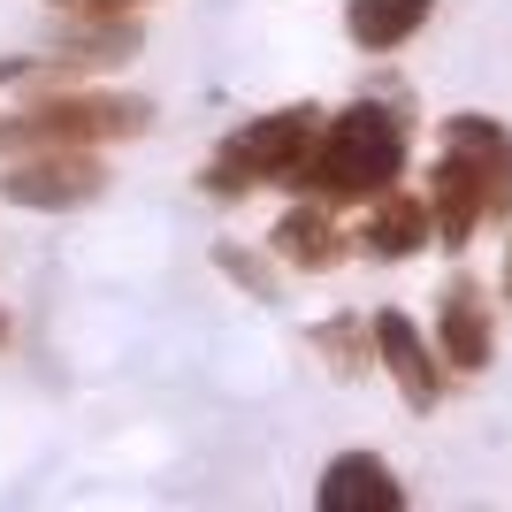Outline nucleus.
Returning <instances> with one entry per match:
<instances>
[{
    "label": "nucleus",
    "instance_id": "11",
    "mask_svg": "<svg viewBox=\"0 0 512 512\" xmlns=\"http://www.w3.org/2000/svg\"><path fill=\"white\" fill-rule=\"evenodd\" d=\"M428 8H436V0H352L344 23H352V46H360V54H398L428 23Z\"/></svg>",
    "mask_w": 512,
    "mask_h": 512
},
{
    "label": "nucleus",
    "instance_id": "6",
    "mask_svg": "<svg viewBox=\"0 0 512 512\" xmlns=\"http://www.w3.org/2000/svg\"><path fill=\"white\" fill-rule=\"evenodd\" d=\"M367 337H375V360L398 375V390H406V406L428 413L436 398H444V367H436V352L421 344V329H413V314H398V306H383V314L367 321Z\"/></svg>",
    "mask_w": 512,
    "mask_h": 512
},
{
    "label": "nucleus",
    "instance_id": "5",
    "mask_svg": "<svg viewBox=\"0 0 512 512\" xmlns=\"http://www.w3.org/2000/svg\"><path fill=\"white\" fill-rule=\"evenodd\" d=\"M8 207H31V214H62V207H85V199L107 192V161L85 146H39V161H16L0 176Z\"/></svg>",
    "mask_w": 512,
    "mask_h": 512
},
{
    "label": "nucleus",
    "instance_id": "16",
    "mask_svg": "<svg viewBox=\"0 0 512 512\" xmlns=\"http://www.w3.org/2000/svg\"><path fill=\"white\" fill-rule=\"evenodd\" d=\"M505 299H512V276H505Z\"/></svg>",
    "mask_w": 512,
    "mask_h": 512
},
{
    "label": "nucleus",
    "instance_id": "4",
    "mask_svg": "<svg viewBox=\"0 0 512 512\" xmlns=\"http://www.w3.org/2000/svg\"><path fill=\"white\" fill-rule=\"evenodd\" d=\"M321 115L314 107H276V115H260V123H245L237 138H222V153L207 161V192H253V184H268V176H299L306 146H314Z\"/></svg>",
    "mask_w": 512,
    "mask_h": 512
},
{
    "label": "nucleus",
    "instance_id": "10",
    "mask_svg": "<svg viewBox=\"0 0 512 512\" xmlns=\"http://www.w3.org/2000/svg\"><path fill=\"white\" fill-rule=\"evenodd\" d=\"M428 237H436V214H428V199H398V192H383V207L360 222V253H383V260H406V253H421Z\"/></svg>",
    "mask_w": 512,
    "mask_h": 512
},
{
    "label": "nucleus",
    "instance_id": "12",
    "mask_svg": "<svg viewBox=\"0 0 512 512\" xmlns=\"http://www.w3.org/2000/svg\"><path fill=\"white\" fill-rule=\"evenodd\" d=\"M314 344L329 352V367H337V375H360V367H367V337H360V321H321Z\"/></svg>",
    "mask_w": 512,
    "mask_h": 512
},
{
    "label": "nucleus",
    "instance_id": "15",
    "mask_svg": "<svg viewBox=\"0 0 512 512\" xmlns=\"http://www.w3.org/2000/svg\"><path fill=\"white\" fill-rule=\"evenodd\" d=\"M69 8H115V0H69Z\"/></svg>",
    "mask_w": 512,
    "mask_h": 512
},
{
    "label": "nucleus",
    "instance_id": "14",
    "mask_svg": "<svg viewBox=\"0 0 512 512\" xmlns=\"http://www.w3.org/2000/svg\"><path fill=\"white\" fill-rule=\"evenodd\" d=\"M23 69H31V62H0V85H8V77H23Z\"/></svg>",
    "mask_w": 512,
    "mask_h": 512
},
{
    "label": "nucleus",
    "instance_id": "13",
    "mask_svg": "<svg viewBox=\"0 0 512 512\" xmlns=\"http://www.w3.org/2000/svg\"><path fill=\"white\" fill-rule=\"evenodd\" d=\"M214 260H222V268H230V276H245V283H253V291H260V299H268V291H276V283L260 276V260H253V253H237V245H222V253H214Z\"/></svg>",
    "mask_w": 512,
    "mask_h": 512
},
{
    "label": "nucleus",
    "instance_id": "9",
    "mask_svg": "<svg viewBox=\"0 0 512 512\" xmlns=\"http://www.w3.org/2000/svg\"><path fill=\"white\" fill-rule=\"evenodd\" d=\"M276 253L291 260V268H337V260L352 253V237L337 230L329 199H314V207H291V214L276 222Z\"/></svg>",
    "mask_w": 512,
    "mask_h": 512
},
{
    "label": "nucleus",
    "instance_id": "8",
    "mask_svg": "<svg viewBox=\"0 0 512 512\" xmlns=\"http://www.w3.org/2000/svg\"><path fill=\"white\" fill-rule=\"evenodd\" d=\"M321 512H398L406 505V482L383 467V459H367V451H344L337 467L321 474Z\"/></svg>",
    "mask_w": 512,
    "mask_h": 512
},
{
    "label": "nucleus",
    "instance_id": "7",
    "mask_svg": "<svg viewBox=\"0 0 512 512\" xmlns=\"http://www.w3.org/2000/svg\"><path fill=\"white\" fill-rule=\"evenodd\" d=\"M436 352H444V367H459V375H482L497 352V321H490V299H482V283H451L444 306H436Z\"/></svg>",
    "mask_w": 512,
    "mask_h": 512
},
{
    "label": "nucleus",
    "instance_id": "3",
    "mask_svg": "<svg viewBox=\"0 0 512 512\" xmlns=\"http://www.w3.org/2000/svg\"><path fill=\"white\" fill-rule=\"evenodd\" d=\"M153 107L138 92H46L31 100L23 115L0 123V146H107V138H130V130H146Z\"/></svg>",
    "mask_w": 512,
    "mask_h": 512
},
{
    "label": "nucleus",
    "instance_id": "1",
    "mask_svg": "<svg viewBox=\"0 0 512 512\" xmlns=\"http://www.w3.org/2000/svg\"><path fill=\"white\" fill-rule=\"evenodd\" d=\"M444 153L428 169V214H436V245H467L482 222H512V130L497 115H451Z\"/></svg>",
    "mask_w": 512,
    "mask_h": 512
},
{
    "label": "nucleus",
    "instance_id": "2",
    "mask_svg": "<svg viewBox=\"0 0 512 512\" xmlns=\"http://www.w3.org/2000/svg\"><path fill=\"white\" fill-rule=\"evenodd\" d=\"M398 176H406V130H398L390 107L360 100L314 130V146H306L291 184L306 199H383Z\"/></svg>",
    "mask_w": 512,
    "mask_h": 512
}]
</instances>
